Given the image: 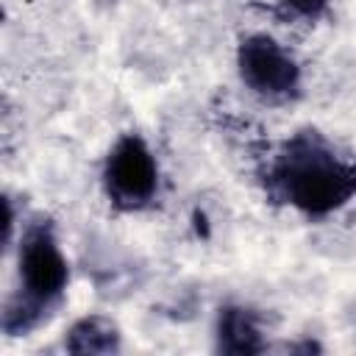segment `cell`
I'll return each instance as SVG.
<instances>
[{
	"label": "cell",
	"mask_w": 356,
	"mask_h": 356,
	"mask_svg": "<svg viewBox=\"0 0 356 356\" xmlns=\"http://www.w3.org/2000/svg\"><path fill=\"white\" fill-rule=\"evenodd\" d=\"M273 186L303 214H331L356 192V170L342 164L337 153L312 131L284 145L273 164Z\"/></svg>",
	"instance_id": "cell-1"
},
{
	"label": "cell",
	"mask_w": 356,
	"mask_h": 356,
	"mask_svg": "<svg viewBox=\"0 0 356 356\" xmlns=\"http://www.w3.org/2000/svg\"><path fill=\"white\" fill-rule=\"evenodd\" d=\"M70 281L67 259L47 222H33L19 239V295L6 312V331H28L64 295Z\"/></svg>",
	"instance_id": "cell-2"
},
{
	"label": "cell",
	"mask_w": 356,
	"mask_h": 356,
	"mask_svg": "<svg viewBox=\"0 0 356 356\" xmlns=\"http://www.w3.org/2000/svg\"><path fill=\"white\" fill-rule=\"evenodd\" d=\"M106 195L120 209H139L153 200L159 186V167L142 136L125 134L108 153L103 167Z\"/></svg>",
	"instance_id": "cell-3"
},
{
	"label": "cell",
	"mask_w": 356,
	"mask_h": 356,
	"mask_svg": "<svg viewBox=\"0 0 356 356\" xmlns=\"http://www.w3.org/2000/svg\"><path fill=\"white\" fill-rule=\"evenodd\" d=\"M236 67L242 83L267 100L292 97L300 86V70L295 58L267 33L242 39L236 50Z\"/></svg>",
	"instance_id": "cell-4"
},
{
	"label": "cell",
	"mask_w": 356,
	"mask_h": 356,
	"mask_svg": "<svg viewBox=\"0 0 356 356\" xmlns=\"http://www.w3.org/2000/svg\"><path fill=\"white\" fill-rule=\"evenodd\" d=\"M217 348L225 353H259L264 345L253 312L242 306H225L217 320Z\"/></svg>",
	"instance_id": "cell-5"
},
{
	"label": "cell",
	"mask_w": 356,
	"mask_h": 356,
	"mask_svg": "<svg viewBox=\"0 0 356 356\" xmlns=\"http://www.w3.org/2000/svg\"><path fill=\"white\" fill-rule=\"evenodd\" d=\"M64 345L72 353H111L120 348V334L106 317H83L70 328Z\"/></svg>",
	"instance_id": "cell-6"
},
{
	"label": "cell",
	"mask_w": 356,
	"mask_h": 356,
	"mask_svg": "<svg viewBox=\"0 0 356 356\" xmlns=\"http://www.w3.org/2000/svg\"><path fill=\"white\" fill-rule=\"evenodd\" d=\"M328 0H281V6L286 11H292L295 17H306V19H314L323 14Z\"/></svg>",
	"instance_id": "cell-7"
},
{
	"label": "cell",
	"mask_w": 356,
	"mask_h": 356,
	"mask_svg": "<svg viewBox=\"0 0 356 356\" xmlns=\"http://www.w3.org/2000/svg\"><path fill=\"white\" fill-rule=\"evenodd\" d=\"M353 170H356V164H353Z\"/></svg>",
	"instance_id": "cell-8"
}]
</instances>
